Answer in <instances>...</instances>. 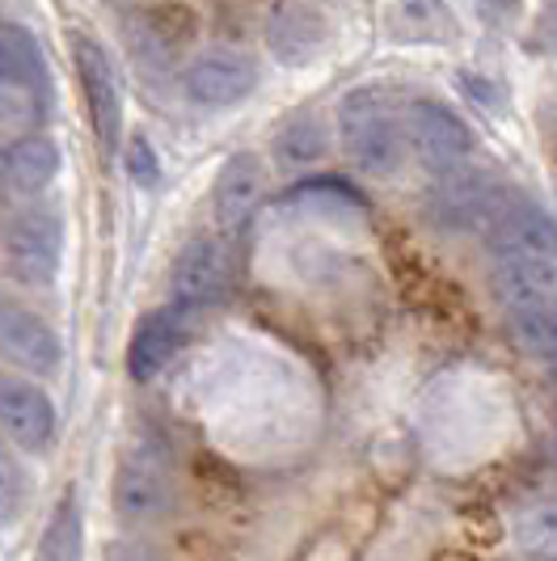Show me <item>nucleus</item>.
Here are the masks:
<instances>
[{
	"label": "nucleus",
	"instance_id": "f257e3e1",
	"mask_svg": "<svg viewBox=\"0 0 557 561\" xmlns=\"http://www.w3.org/2000/svg\"><path fill=\"white\" fill-rule=\"evenodd\" d=\"M173 506V465L157 435H136L114 473V511L127 524H152Z\"/></svg>",
	"mask_w": 557,
	"mask_h": 561
},
{
	"label": "nucleus",
	"instance_id": "f03ea898",
	"mask_svg": "<svg viewBox=\"0 0 557 561\" xmlns=\"http://www.w3.org/2000/svg\"><path fill=\"white\" fill-rule=\"evenodd\" d=\"M338 136H342V148H346V157L363 169V173H372V178H389L401 169V157H406V148H401V127H397V118L393 111L380 102V93H346L342 98V106H338Z\"/></svg>",
	"mask_w": 557,
	"mask_h": 561
},
{
	"label": "nucleus",
	"instance_id": "7ed1b4c3",
	"mask_svg": "<svg viewBox=\"0 0 557 561\" xmlns=\"http://www.w3.org/2000/svg\"><path fill=\"white\" fill-rule=\"evenodd\" d=\"M507 198L511 195L502 191V182L495 173L456 165L440 173L435 191L427 198V211L447 232H486L495 225V216L507 207Z\"/></svg>",
	"mask_w": 557,
	"mask_h": 561
},
{
	"label": "nucleus",
	"instance_id": "20e7f679",
	"mask_svg": "<svg viewBox=\"0 0 557 561\" xmlns=\"http://www.w3.org/2000/svg\"><path fill=\"white\" fill-rule=\"evenodd\" d=\"M64 225L52 207H26L0 232V253L9 275L22 283H47L59 266Z\"/></svg>",
	"mask_w": 557,
	"mask_h": 561
},
{
	"label": "nucleus",
	"instance_id": "39448f33",
	"mask_svg": "<svg viewBox=\"0 0 557 561\" xmlns=\"http://www.w3.org/2000/svg\"><path fill=\"white\" fill-rule=\"evenodd\" d=\"M228 283H232V262H228L224 241H216V237H195L186 250L178 253L173 275H169L173 305L182 312H198L220 305Z\"/></svg>",
	"mask_w": 557,
	"mask_h": 561
},
{
	"label": "nucleus",
	"instance_id": "423d86ee",
	"mask_svg": "<svg viewBox=\"0 0 557 561\" xmlns=\"http://www.w3.org/2000/svg\"><path fill=\"white\" fill-rule=\"evenodd\" d=\"M406 136L414 144L418 161L431 173H447V169L465 165L469 152H474V131L440 102H414L406 111Z\"/></svg>",
	"mask_w": 557,
	"mask_h": 561
},
{
	"label": "nucleus",
	"instance_id": "0eeeda50",
	"mask_svg": "<svg viewBox=\"0 0 557 561\" xmlns=\"http://www.w3.org/2000/svg\"><path fill=\"white\" fill-rule=\"evenodd\" d=\"M72 64H77V77H81L84 89V106H89V123H93V136L98 144L114 152L118 148V136H123V98H118V84H114V68L106 51L77 34L72 38Z\"/></svg>",
	"mask_w": 557,
	"mask_h": 561
},
{
	"label": "nucleus",
	"instance_id": "6e6552de",
	"mask_svg": "<svg viewBox=\"0 0 557 561\" xmlns=\"http://www.w3.org/2000/svg\"><path fill=\"white\" fill-rule=\"evenodd\" d=\"M495 257H557V220L524 198H507L495 225L486 228Z\"/></svg>",
	"mask_w": 557,
	"mask_h": 561
},
{
	"label": "nucleus",
	"instance_id": "1a4fd4ad",
	"mask_svg": "<svg viewBox=\"0 0 557 561\" xmlns=\"http://www.w3.org/2000/svg\"><path fill=\"white\" fill-rule=\"evenodd\" d=\"M0 355L13 359L18 367H26V371L52 376L64 351H59L56 330L38 312H30L0 296Z\"/></svg>",
	"mask_w": 557,
	"mask_h": 561
},
{
	"label": "nucleus",
	"instance_id": "9d476101",
	"mask_svg": "<svg viewBox=\"0 0 557 561\" xmlns=\"http://www.w3.org/2000/svg\"><path fill=\"white\" fill-rule=\"evenodd\" d=\"M0 431L22 444V448L38 451L52 444L56 435V405L38 385L18 380V376H0Z\"/></svg>",
	"mask_w": 557,
	"mask_h": 561
},
{
	"label": "nucleus",
	"instance_id": "9b49d317",
	"mask_svg": "<svg viewBox=\"0 0 557 561\" xmlns=\"http://www.w3.org/2000/svg\"><path fill=\"white\" fill-rule=\"evenodd\" d=\"M258 84L250 56L237 51H207L186 68V98L198 106H232Z\"/></svg>",
	"mask_w": 557,
	"mask_h": 561
},
{
	"label": "nucleus",
	"instance_id": "f8f14e48",
	"mask_svg": "<svg viewBox=\"0 0 557 561\" xmlns=\"http://www.w3.org/2000/svg\"><path fill=\"white\" fill-rule=\"evenodd\" d=\"M186 312L182 309H161V312H148L144 321H139V330L132 334V346H127V371H132V380H152V376H161L169 364H173V355L186 346Z\"/></svg>",
	"mask_w": 557,
	"mask_h": 561
},
{
	"label": "nucleus",
	"instance_id": "ddd939ff",
	"mask_svg": "<svg viewBox=\"0 0 557 561\" xmlns=\"http://www.w3.org/2000/svg\"><path fill=\"white\" fill-rule=\"evenodd\" d=\"M262 191H266V169L258 161V152H232L224 161L220 178H216V220H220L228 232L246 228L258 203H262Z\"/></svg>",
	"mask_w": 557,
	"mask_h": 561
},
{
	"label": "nucleus",
	"instance_id": "4468645a",
	"mask_svg": "<svg viewBox=\"0 0 557 561\" xmlns=\"http://www.w3.org/2000/svg\"><path fill=\"white\" fill-rule=\"evenodd\" d=\"M490 283H495V296H499V305H507V312L549 305V300H557V257H499Z\"/></svg>",
	"mask_w": 557,
	"mask_h": 561
},
{
	"label": "nucleus",
	"instance_id": "2eb2a0df",
	"mask_svg": "<svg viewBox=\"0 0 557 561\" xmlns=\"http://www.w3.org/2000/svg\"><path fill=\"white\" fill-rule=\"evenodd\" d=\"M59 173V148L47 136H26L4 152V182L13 195H38Z\"/></svg>",
	"mask_w": 557,
	"mask_h": 561
},
{
	"label": "nucleus",
	"instance_id": "dca6fc26",
	"mask_svg": "<svg viewBox=\"0 0 557 561\" xmlns=\"http://www.w3.org/2000/svg\"><path fill=\"white\" fill-rule=\"evenodd\" d=\"M511 337H515V346L524 355L557 364V300H549V305H528V309H511Z\"/></svg>",
	"mask_w": 557,
	"mask_h": 561
},
{
	"label": "nucleus",
	"instance_id": "f3484780",
	"mask_svg": "<svg viewBox=\"0 0 557 561\" xmlns=\"http://www.w3.org/2000/svg\"><path fill=\"white\" fill-rule=\"evenodd\" d=\"M0 81L4 84H38L43 81V51L22 26L0 22Z\"/></svg>",
	"mask_w": 557,
	"mask_h": 561
},
{
	"label": "nucleus",
	"instance_id": "a211bd4d",
	"mask_svg": "<svg viewBox=\"0 0 557 561\" xmlns=\"http://www.w3.org/2000/svg\"><path fill=\"white\" fill-rule=\"evenodd\" d=\"M38 561H81V511L77 494H64L52 511V524L38 540Z\"/></svg>",
	"mask_w": 557,
	"mask_h": 561
},
{
	"label": "nucleus",
	"instance_id": "6ab92c4d",
	"mask_svg": "<svg viewBox=\"0 0 557 561\" xmlns=\"http://www.w3.org/2000/svg\"><path fill=\"white\" fill-rule=\"evenodd\" d=\"M515 545L536 561H557V503H532L515 515Z\"/></svg>",
	"mask_w": 557,
	"mask_h": 561
},
{
	"label": "nucleus",
	"instance_id": "aec40b11",
	"mask_svg": "<svg viewBox=\"0 0 557 561\" xmlns=\"http://www.w3.org/2000/svg\"><path fill=\"white\" fill-rule=\"evenodd\" d=\"M275 152L283 165H312V161L326 152V131H321V123L308 118V114L296 118V123H287V127L278 131Z\"/></svg>",
	"mask_w": 557,
	"mask_h": 561
},
{
	"label": "nucleus",
	"instance_id": "412c9836",
	"mask_svg": "<svg viewBox=\"0 0 557 561\" xmlns=\"http://www.w3.org/2000/svg\"><path fill=\"white\" fill-rule=\"evenodd\" d=\"M30 123H34V98H30L26 84H4L0 81V148L30 136Z\"/></svg>",
	"mask_w": 557,
	"mask_h": 561
},
{
	"label": "nucleus",
	"instance_id": "4be33fe9",
	"mask_svg": "<svg viewBox=\"0 0 557 561\" xmlns=\"http://www.w3.org/2000/svg\"><path fill=\"white\" fill-rule=\"evenodd\" d=\"M22 494H26V473H22V465H18V456H13V451L0 448V528L18 515Z\"/></svg>",
	"mask_w": 557,
	"mask_h": 561
},
{
	"label": "nucleus",
	"instance_id": "5701e85b",
	"mask_svg": "<svg viewBox=\"0 0 557 561\" xmlns=\"http://www.w3.org/2000/svg\"><path fill=\"white\" fill-rule=\"evenodd\" d=\"M127 173H132V182L144 186V191H152L157 178H161V161H157L152 144L144 140V136H132V144H127Z\"/></svg>",
	"mask_w": 557,
	"mask_h": 561
},
{
	"label": "nucleus",
	"instance_id": "b1692460",
	"mask_svg": "<svg viewBox=\"0 0 557 561\" xmlns=\"http://www.w3.org/2000/svg\"><path fill=\"white\" fill-rule=\"evenodd\" d=\"M111 561H161V558L152 549H144V545H114Z\"/></svg>",
	"mask_w": 557,
	"mask_h": 561
},
{
	"label": "nucleus",
	"instance_id": "393cba45",
	"mask_svg": "<svg viewBox=\"0 0 557 561\" xmlns=\"http://www.w3.org/2000/svg\"><path fill=\"white\" fill-rule=\"evenodd\" d=\"M554 34H557V9H554Z\"/></svg>",
	"mask_w": 557,
	"mask_h": 561
},
{
	"label": "nucleus",
	"instance_id": "a878e982",
	"mask_svg": "<svg viewBox=\"0 0 557 561\" xmlns=\"http://www.w3.org/2000/svg\"><path fill=\"white\" fill-rule=\"evenodd\" d=\"M554 460H557V444H554Z\"/></svg>",
	"mask_w": 557,
	"mask_h": 561
}]
</instances>
